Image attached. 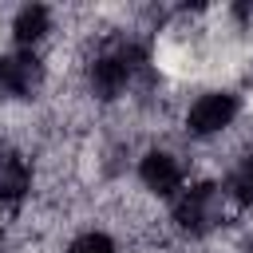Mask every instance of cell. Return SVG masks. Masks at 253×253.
Here are the masks:
<instances>
[{
	"label": "cell",
	"mask_w": 253,
	"mask_h": 253,
	"mask_svg": "<svg viewBox=\"0 0 253 253\" xmlns=\"http://www.w3.org/2000/svg\"><path fill=\"white\" fill-rule=\"evenodd\" d=\"M182 130L190 142H213V138H225L237 123H241V95L233 87H206L194 103H186L182 111Z\"/></svg>",
	"instance_id": "obj_1"
},
{
	"label": "cell",
	"mask_w": 253,
	"mask_h": 253,
	"mask_svg": "<svg viewBox=\"0 0 253 253\" xmlns=\"http://www.w3.org/2000/svg\"><path fill=\"white\" fill-rule=\"evenodd\" d=\"M134 178H138V190L150 194L154 202H174L190 186V158L166 142H150L138 150Z\"/></svg>",
	"instance_id": "obj_2"
},
{
	"label": "cell",
	"mask_w": 253,
	"mask_h": 253,
	"mask_svg": "<svg viewBox=\"0 0 253 253\" xmlns=\"http://www.w3.org/2000/svg\"><path fill=\"white\" fill-rule=\"evenodd\" d=\"M47 91V63L36 47H12L0 51V95L12 103H32Z\"/></svg>",
	"instance_id": "obj_3"
},
{
	"label": "cell",
	"mask_w": 253,
	"mask_h": 253,
	"mask_svg": "<svg viewBox=\"0 0 253 253\" xmlns=\"http://www.w3.org/2000/svg\"><path fill=\"white\" fill-rule=\"evenodd\" d=\"M55 36V8L47 4H24L8 16V40L12 47H47Z\"/></svg>",
	"instance_id": "obj_4"
},
{
	"label": "cell",
	"mask_w": 253,
	"mask_h": 253,
	"mask_svg": "<svg viewBox=\"0 0 253 253\" xmlns=\"http://www.w3.org/2000/svg\"><path fill=\"white\" fill-rule=\"evenodd\" d=\"M63 253H123V245H119V237H115L111 229L87 225V229H79V233L67 237Z\"/></svg>",
	"instance_id": "obj_5"
},
{
	"label": "cell",
	"mask_w": 253,
	"mask_h": 253,
	"mask_svg": "<svg viewBox=\"0 0 253 253\" xmlns=\"http://www.w3.org/2000/svg\"><path fill=\"white\" fill-rule=\"evenodd\" d=\"M0 253H4V225H0Z\"/></svg>",
	"instance_id": "obj_6"
}]
</instances>
